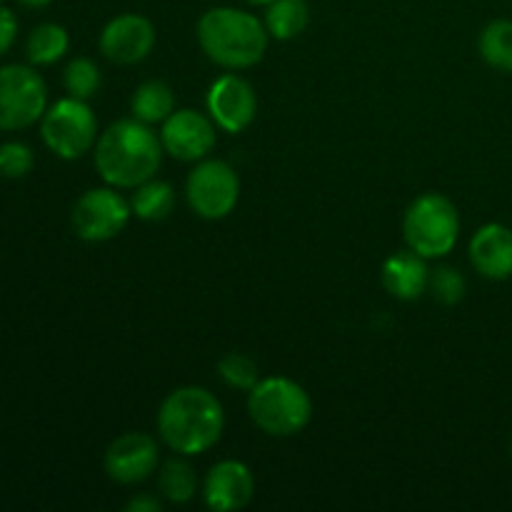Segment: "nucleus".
<instances>
[{
  "label": "nucleus",
  "instance_id": "obj_1",
  "mask_svg": "<svg viewBox=\"0 0 512 512\" xmlns=\"http://www.w3.org/2000/svg\"><path fill=\"white\" fill-rule=\"evenodd\" d=\"M163 140L148 123L125 118L98 135L93 155L100 178L113 188H138L155 178L163 163Z\"/></svg>",
  "mask_w": 512,
  "mask_h": 512
},
{
  "label": "nucleus",
  "instance_id": "obj_2",
  "mask_svg": "<svg viewBox=\"0 0 512 512\" xmlns=\"http://www.w3.org/2000/svg\"><path fill=\"white\" fill-rule=\"evenodd\" d=\"M225 413L210 390L185 385L173 390L158 410V435L173 453L193 458L223 438Z\"/></svg>",
  "mask_w": 512,
  "mask_h": 512
},
{
  "label": "nucleus",
  "instance_id": "obj_3",
  "mask_svg": "<svg viewBox=\"0 0 512 512\" xmlns=\"http://www.w3.org/2000/svg\"><path fill=\"white\" fill-rule=\"evenodd\" d=\"M268 28L258 15L233 5H218L198 20V43L215 65L228 70L253 68L268 50Z\"/></svg>",
  "mask_w": 512,
  "mask_h": 512
},
{
  "label": "nucleus",
  "instance_id": "obj_4",
  "mask_svg": "<svg viewBox=\"0 0 512 512\" xmlns=\"http://www.w3.org/2000/svg\"><path fill=\"white\" fill-rule=\"evenodd\" d=\"M250 420L270 438H293L308 428L313 400L290 378H263L248 393Z\"/></svg>",
  "mask_w": 512,
  "mask_h": 512
},
{
  "label": "nucleus",
  "instance_id": "obj_5",
  "mask_svg": "<svg viewBox=\"0 0 512 512\" xmlns=\"http://www.w3.org/2000/svg\"><path fill=\"white\" fill-rule=\"evenodd\" d=\"M403 235L408 248L423 258H443L458 243V208L453 200L440 193L420 195L405 210Z\"/></svg>",
  "mask_w": 512,
  "mask_h": 512
},
{
  "label": "nucleus",
  "instance_id": "obj_6",
  "mask_svg": "<svg viewBox=\"0 0 512 512\" xmlns=\"http://www.w3.org/2000/svg\"><path fill=\"white\" fill-rule=\"evenodd\" d=\"M40 138L45 148L63 160H78L98 143V120L88 100L63 98L40 118Z\"/></svg>",
  "mask_w": 512,
  "mask_h": 512
},
{
  "label": "nucleus",
  "instance_id": "obj_7",
  "mask_svg": "<svg viewBox=\"0 0 512 512\" xmlns=\"http://www.w3.org/2000/svg\"><path fill=\"white\" fill-rule=\"evenodd\" d=\"M48 110V88L33 65H0V130L30 128Z\"/></svg>",
  "mask_w": 512,
  "mask_h": 512
},
{
  "label": "nucleus",
  "instance_id": "obj_8",
  "mask_svg": "<svg viewBox=\"0 0 512 512\" xmlns=\"http://www.w3.org/2000/svg\"><path fill=\"white\" fill-rule=\"evenodd\" d=\"M190 210L205 220H223L240 198V178L225 160H198L185 183Z\"/></svg>",
  "mask_w": 512,
  "mask_h": 512
},
{
  "label": "nucleus",
  "instance_id": "obj_9",
  "mask_svg": "<svg viewBox=\"0 0 512 512\" xmlns=\"http://www.w3.org/2000/svg\"><path fill=\"white\" fill-rule=\"evenodd\" d=\"M130 200L118 193V188H93L78 198L70 213L75 235L85 243H105L120 235L128 225Z\"/></svg>",
  "mask_w": 512,
  "mask_h": 512
},
{
  "label": "nucleus",
  "instance_id": "obj_10",
  "mask_svg": "<svg viewBox=\"0 0 512 512\" xmlns=\"http://www.w3.org/2000/svg\"><path fill=\"white\" fill-rule=\"evenodd\" d=\"M158 440L148 433H125L115 438L105 450V473L113 483L135 485L148 480L158 470Z\"/></svg>",
  "mask_w": 512,
  "mask_h": 512
},
{
  "label": "nucleus",
  "instance_id": "obj_11",
  "mask_svg": "<svg viewBox=\"0 0 512 512\" xmlns=\"http://www.w3.org/2000/svg\"><path fill=\"white\" fill-rule=\"evenodd\" d=\"M160 140L168 155L183 163H198L215 148V120L193 108L173 110V115L163 123Z\"/></svg>",
  "mask_w": 512,
  "mask_h": 512
},
{
  "label": "nucleus",
  "instance_id": "obj_12",
  "mask_svg": "<svg viewBox=\"0 0 512 512\" xmlns=\"http://www.w3.org/2000/svg\"><path fill=\"white\" fill-rule=\"evenodd\" d=\"M208 113L225 133H243L258 113L253 85L240 75H220L208 90Z\"/></svg>",
  "mask_w": 512,
  "mask_h": 512
},
{
  "label": "nucleus",
  "instance_id": "obj_13",
  "mask_svg": "<svg viewBox=\"0 0 512 512\" xmlns=\"http://www.w3.org/2000/svg\"><path fill=\"white\" fill-rule=\"evenodd\" d=\"M155 48V28L145 15L125 13L110 20L100 33V53L118 65L143 63Z\"/></svg>",
  "mask_w": 512,
  "mask_h": 512
},
{
  "label": "nucleus",
  "instance_id": "obj_14",
  "mask_svg": "<svg viewBox=\"0 0 512 512\" xmlns=\"http://www.w3.org/2000/svg\"><path fill=\"white\" fill-rule=\"evenodd\" d=\"M255 478L250 468L240 460H223L213 465L205 475L203 498L210 510L228 512L240 510L253 500Z\"/></svg>",
  "mask_w": 512,
  "mask_h": 512
},
{
  "label": "nucleus",
  "instance_id": "obj_15",
  "mask_svg": "<svg viewBox=\"0 0 512 512\" xmlns=\"http://www.w3.org/2000/svg\"><path fill=\"white\" fill-rule=\"evenodd\" d=\"M470 263L483 278L508 280L512 275V230L488 223L470 240Z\"/></svg>",
  "mask_w": 512,
  "mask_h": 512
},
{
  "label": "nucleus",
  "instance_id": "obj_16",
  "mask_svg": "<svg viewBox=\"0 0 512 512\" xmlns=\"http://www.w3.org/2000/svg\"><path fill=\"white\" fill-rule=\"evenodd\" d=\"M383 285L393 298L405 300V303L423 298L430 285L428 258L410 248L393 253L383 263Z\"/></svg>",
  "mask_w": 512,
  "mask_h": 512
},
{
  "label": "nucleus",
  "instance_id": "obj_17",
  "mask_svg": "<svg viewBox=\"0 0 512 512\" xmlns=\"http://www.w3.org/2000/svg\"><path fill=\"white\" fill-rule=\"evenodd\" d=\"M173 110V88L168 83H163V80H145L143 85L135 88L133 98H130V113H133V118L143 120L148 125L165 123L173 115Z\"/></svg>",
  "mask_w": 512,
  "mask_h": 512
},
{
  "label": "nucleus",
  "instance_id": "obj_18",
  "mask_svg": "<svg viewBox=\"0 0 512 512\" xmlns=\"http://www.w3.org/2000/svg\"><path fill=\"white\" fill-rule=\"evenodd\" d=\"M173 208L175 190L173 185L165 183V180H145L138 188H133V195H130V210H133V215L140 220H148V223L165 220L173 213Z\"/></svg>",
  "mask_w": 512,
  "mask_h": 512
},
{
  "label": "nucleus",
  "instance_id": "obj_19",
  "mask_svg": "<svg viewBox=\"0 0 512 512\" xmlns=\"http://www.w3.org/2000/svg\"><path fill=\"white\" fill-rule=\"evenodd\" d=\"M265 28L275 40H293L305 33L310 23V8L305 0H273L265 13Z\"/></svg>",
  "mask_w": 512,
  "mask_h": 512
},
{
  "label": "nucleus",
  "instance_id": "obj_20",
  "mask_svg": "<svg viewBox=\"0 0 512 512\" xmlns=\"http://www.w3.org/2000/svg\"><path fill=\"white\" fill-rule=\"evenodd\" d=\"M70 48L68 30L58 23H43L33 28L25 43L30 65H55Z\"/></svg>",
  "mask_w": 512,
  "mask_h": 512
},
{
  "label": "nucleus",
  "instance_id": "obj_21",
  "mask_svg": "<svg viewBox=\"0 0 512 512\" xmlns=\"http://www.w3.org/2000/svg\"><path fill=\"white\" fill-rule=\"evenodd\" d=\"M158 488L168 503L185 505L198 493V475H195L193 465L180 458H173L160 468Z\"/></svg>",
  "mask_w": 512,
  "mask_h": 512
},
{
  "label": "nucleus",
  "instance_id": "obj_22",
  "mask_svg": "<svg viewBox=\"0 0 512 512\" xmlns=\"http://www.w3.org/2000/svg\"><path fill=\"white\" fill-rule=\"evenodd\" d=\"M478 48L490 68L512 73V20H493L485 25Z\"/></svg>",
  "mask_w": 512,
  "mask_h": 512
},
{
  "label": "nucleus",
  "instance_id": "obj_23",
  "mask_svg": "<svg viewBox=\"0 0 512 512\" xmlns=\"http://www.w3.org/2000/svg\"><path fill=\"white\" fill-rule=\"evenodd\" d=\"M100 83V70L98 65L93 63L90 58H75L70 60L68 68L63 73V85L68 90L70 98H80V100H90L95 93H98Z\"/></svg>",
  "mask_w": 512,
  "mask_h": 512
},
{
  "label": "nucleus",
  "instance_id": "obj_24",
  "mask_svg": "<svg viewBox=\"0 0 512 512\" xmlns=\"http://www.w3.org/2000/svg\"><path fill=\"white\" fill-rule=\"evenodd\" d=\"M218 373L228 388L245 390V393H250L260 380L258 363L243 353H228L225 358H220Z\"/></svg>",
  "mask_w": 512,
  "mask_h": 512
},
{
  "label": "nucleus",
  "instance_id": "obj_25",
  "mask_svg": "<svg viewBox=\"0 0 512 512\" xmlns=\"http://www.w3.org/2000/svg\"><path fill=\"white\" fill-rule=\"evenodd\" d=\"M430 293L435 295V300L443 305H458L460 300L468 293V283H465L463 273L458 268H450V265H440L438 270L430 273Z\"/></svg>",
  "mask_w": 512,
  "mask_h": 512
},
{
  "label": "nucleus",
  "instance_id": "obj_26",
  "mask_svg": "<svg viewBox=\"0 0 512 512\" xmlns=\"http://www.w3.org/2000/svg\"><path fill=\"white\" fill-rule=\"evenodd\" d=\"M35 155L20 140H8V143H0V175L10 180H20L33 170Z\"/></svg>",
  "mask_w": 512,
  "mask_h": 512
},
{
  "label": "nucleus",
  "instance_id": "obj_27",
  "mask_svg": "<svg viewBox=\"0 0 512 512\" xmlns=\"http://www.w3.org/2000/svg\"><path fill=\"white\" fill-rule=\"evenodd\" d=\"M18 38V18L10 8L0 5V55L8 53Z\"/></svg>",
  "mask_w": 512,
  "mask_h": 512
},
{
  "label": "nucleus",
  "instance_id": "obj_28",
  "mask_svg": "<svg viewBox=\"0 0 512 512\" xmlns=\"http://www.w3.org/2000/svg\"><path fill=\"white\" fill-rule=\"evenodd\" d=\"M125 510L128 512H160L163 510V505H160V500L153 498V495H138V498H133L128 505H125Z\"/></svg>",
  "mask_w": 512,
  "mask_h": 512
},
{
  "label": "nucleus",
  "instance_id": "obj_29",
  "mask_svg": "<svg viewBox=\"0 0 512 512\" xmlns=\"http://www.w3.org/2000/svg\"><path fill=\"white\" fill-rule=\"evenodd\" d=\"M20 5H23V8H30V10H40V8H48L50 3H53V0H18Z\"/></svg>",
  "mask_w": 512,
  "mask_h": 512
},
{
  "label": "nucleus",
  "instance_id": "obj_30",
  "mask_svg": "<svg viewBox=\"0 0 512 512\" xmlns=\"http://www.w3.org/2000/svg\"><path fill=\"white\" fill-rule=\"evenodd\" d=\"M248 3H253V5H270V3H273V0H248Z\"/></svg>",
  "mask_w": 512,
  "mask_h": 512
}]
</instances>
